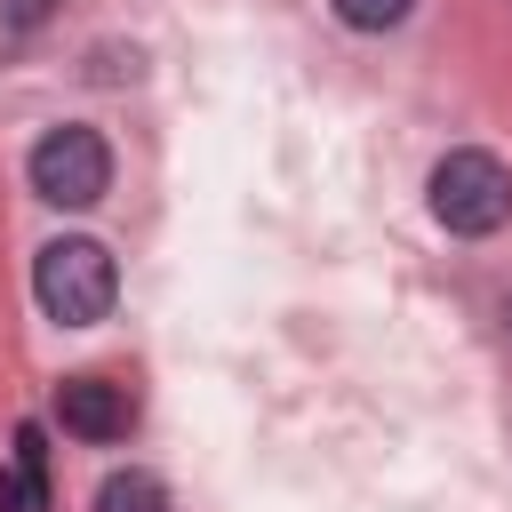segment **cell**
<instances>
[{
	"label": "cell",
	"instance_id": "cell-9",
	"mask_svg": "<svg viewBox=\"0 0 512 512\" xmlns=\"http://www.w3.org/2000/svg\"><path fill=\"white\" fill-rule=\"evenodd\" d=\"M504 328H512V304H504Z\"/></svg>",
	"mask_w": 512,
	"mask_h": 512
},
{
	"label": "cell",
	"instance_id": "cell-6",
	"mask_svg": "<svg viewBox=\"0 0 512 512\" xmlns=\"http://www.w3.org/2000/svg\"><path fill=\"white\" fill-rule=\"evenodd\" d=\"M408 8H416V0H336V16H344L352 32H392Z\"/></svg>",
	"mask_w": 512,
	"mask_h": 512
},
{
	"label": "cell",
	"instance_id": "cell-8",
	"mask_svg": "<svg viewBox=\"0 0 512 512\" xmlns=\"http://www.w3.org/2000/svg\"><path fill=\"white\" fill-rule=\"evenodd\" d=\"M8 16H16V24H48V16H56V0H8Z\"/></svg>",
	"mask_w": 512,
	"mask_h": 512
},
{
	"label": "cell",
	"instance_id": "cell-5",
	"mask_svg": "<svg viewBox=\"0 0 512 512\" xmlns=\"http://www.w3.org/2000/svg\"><path fill=\"white\" fill-rule=\"evenodd\" d=\"M96 512H168V488L152 472H112L96 488Z\"/></svg>",
	"mask_w": 512,
	"mask_h": 512
},
{
	"label": "cell",
	"instance_id": "cell-1",
	"mask_svg": "<svg viewBox=\"0 0 512 512\" xmlns=\"http://www.w3.org/2000/svg\"><path fill=\"white\" fill-rule=\"evenodd\" d=\"M32 296L64 328H96L112 312V296H120V272H112L104 240H48L32 256Z\"/></svg>",
	"mask_w": 512,
	"mask_h": 512
},
{
	"label": "cell",
	"instance_id": "cell-3",
	"mask_svg": "<svg viewBox=\"0 0 512 512\" xmlns=\"http://www.w3.org/2000/svg\"><path fill=\"white\" fill-rule=\"evenodd\" d=\"M32 192L48 208H96L112 192V152L96 128H48L32 144Z\"/></svg>",
	"mask_w": 512,
	"mask_h": 512
},
{
	"label": "cell",
	"instance_id": "cell-4",
	"mask_svg": "<svg viewBox=\"0 0 512 512\" xmlns=\"http://www.w3.org/2000/svg\"><path fill=\"white\" fill-rule=\"evenodd\" d=\"M56 416H64V432H80V440H120V432L136 424V400H128V384H112V376H64V384H56Z\"/></svg>",
	"mask_w": 512,
	"mask_h": 512
},
{
	"label": "cell",
	"instance_id": "cell-7",
	"mask_svg": "<svg viewBox=\"0 0 512 512\" xmlns=\"http://www.w3.org/2000/svg\"><path fill=\"white\" fill-rule=\"evenodd\" d=\"M0 512H48V488L16 464V472H0Z\"/></svg>",
	"mask_w": 512,
	"mask_h": 512
},
{
	"label": "cell",
	"instance_id": "cell-2",
	"mask_svg": "<svg viewBox=\"0 0 512 512\" xmlns=\"http://www.w3.org/2000/svg\"><path fill=\"white\" fill-rule=\"evenodd\" d=\"M432 216L464 240H488L512 216V168L496 152H448L432 168Z\"/></svg>",
	"mask_w": 512,
	"mask_h": 512
}]
</instances>
